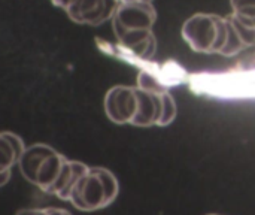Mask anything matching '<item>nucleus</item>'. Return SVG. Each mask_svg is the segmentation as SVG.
<instances>
[{
    "mask_svg": "<svg viewBox=\"0 0 255 215\" xmlns=\"http://www.w3.org/2000/svg\"><path fill=\"white\" fill-rule=\"evenodd\" d=\"M209 215H217V214H209Z\"/></svg>",
    "mask_w": 255,
    "mask_h": 215,
    "instance_id": "obj_19",
    "label": "nucleus"
},
{
    "mask_svg": "<svg viewBox=\"0 0 255 215\" xmlns=\"http://www.w3.org/2000/svg\"><path fill=\"white\" fill-rule=\"evenodd\" d=\"M120 1H126V0H120ZM142 1H152V0H142Z\"/></svg>",
    "mask_w": 255,
    "mask_h": 215,
    "instance_id": "obj_18",
    "label": "nucleus"
},
{
    "mask_svg": "<svg viewBox=\"0 0 255 215\" xmlns=\"http://www.w3.org/2000/svg\"><path fill=\"white\" fill-rule=\"evenodd\" d=\"M18 154L9 139L4 136V133H0V172L3 171H12L15 165H18Z\"/></svg>",
    "mask_w": 255,
    "mask_h": 215,
    "instance_id": "obj_10",
    "label": "nucleus"
},
{
    "mask_svg": "<svg viewBox=\"0 0 255 215\" xmlns=\"http://www.w3.org/2000/svg\"><path fill=\"white\" fill-rule=\"evenodd\" d=\"M120 43L130 49L133 54L143 60H151L155 54L157 40L152 30H134L127 31L121 37H118Z\"/></svg>",
    "mask_w": 255,
    "mask_h": 215,
    "instance_id": "obj_8",
    "label": "nucleus"
},
{
    "mask_svg": "<svg viewBox=\"0 0 255 215\" xmlns=\"http://www.w3.org/2000/svg\"><path fill=\"white\" fill-rule=\"evenodd\" d=\"M3 133H4V136L9 139V142L12 144V147L15 148V151H16L18 157H21V156H22V153H24V150H25L24 141H22L18 135L12 133V132H3Z\"/></svg>",
    "mask_w": 255,
    "mask_h": 215,
    "instance_id": "obj_13",
    "label": "nucleus"
},
{
    "mask_svg": "<svg viewBox=\"0 0 255 215\" xmlns=\"http://www.w3.org/2000/svg\"><path fill=\"white\" fill-rule=\"evenodd\" d=\"M155 19H157V12L151 1L126 0V1H120L112 16V27L118 39L127 31L152 30Z\"/></svg>",
    "mask_w": 255,
    "mask_h": 215,
    "instance_id": "obj_3",
    "label": "nucleus"
},
{
    "mask_svg": "<svg viewBox=\"0 0 255 215\" xmlns=\"http://www.w3.org/2000/svg\"><path fill=\"white\" fill-rule=\"evenodd\" d=\"M182 37L196 52H223L229 39V19L215 13H196L182 25Z\"/></svg>",
    "mask_w": 255,
    "mask_h": 215,
    "instance_id": "obj_2",
    "label": "nucleus"
},
{
    "mask_svg": "<svg viewBox=\"0 0 255 215\" xmlns=\"http://www.w3.org/2000/svg\"><path fill=\"white\" fill-rule=\"evenodd\" d=\"M16 215H49L48 210H21Z\"/></svg>",
    "mask_w": 255,
    "mask_h": 215,
    "instance_id": "obj_14",
    "label": "nucleus"
},
{
    "mask_svg": "<svg viewBox=\"0 0 255 215\" xmlns=\"http://www.w3.org/2000/svg\"><path fill=\"white\" fill-rule=\"evenodd\" d=\"M120 0H75L67 9V15L78 24L100 25L112 19Z\"/></svg>",
    "mask_w": 255,
    "mask_h": 215,
    "instance_id": "obj_5",
    "label": "nucleus"
},
{
    "mask_svg": "<svg viewBox=\"0 0 255 215\" xmlns=\"http://www.w3.org/2000/svg\"><path fill=\"white\" fill-rule=\"evenodd\" d=\"M75 0H52V3L55 4V6H58V7H63L64 10L73 3Z\"/></svg>",
    "mask_w": 255,
    "mask_h": 215,
    "instance_id": "obj_17",
    "label": "nucleus"
},
{
    "mask_svg": "<svg viewBox=\"0 0 255 215\" xmlns=\"http://www.w3.org/2000/svg\"><path fill=\"white\" fill-rule=\"evenodd\" d=\"M67 162V159L61 154H58L57 151L52 153L51 156H48L43 163L40 165L37 174H36V181L34 186L39 187L42 192L49 195V190L52 189V186L55 184L64 163Z\"/></svg>",
    "mask_w": 255,
    "mask_h": 215,
    "instance_id": "obj_9",
    "label": "nucleus"
},
{
    "mask_svg": "<svg viewBox=\"0 0 255 215\" xmlns=\"http://www.w3.org/2000/svg\"><path fill=\"white\" fill-rule=\"evenodd\" d=\"M88 169L90 168L87 165L81 163V162L67 160L64 163L55 184L49 190V195H54L61 201H70V196H72V192H73L75 186L88 172Z\"/></svg>",
    "mask_w": 255,
    "mask_h": 215,
    "instance_id": "obj_6",
    "label": "nucleus"
},
{
    "mask_svg": "<svg viewBox=\"0 0 255 215\" xmlns=\"http://www.w3.org/2000/svg\"><path fill=\"white\" fill-rule=\"evenodd\" d=\"M52 153H55V150L46 144H34L30 147H25L22 156L18 160V166H19V172L21 175L31 184H34L36 181V174L40 168V165L43 163V160L51 156Z\"/></svg>",
    "mask_w": 255,
    "mask_h": 215,
    "instance_id": "obj_7",
    "label": "nucleus"
},
{
    "mask_svg": "<svg viewBox=\"0 0 255 215\" xmlns=\"http://www.w3.org/2000/svg\"><path fill=\"white\" fill-rule=\"evenodd\" d=\"M10 175H12V172H10V171H3V172H0V187L6 186V184L9 183Z\"/></svg>",
    "mask_w": 255,
    "mask_h": 215,
    "instance_id": "obj_15",
    "label": "nucleus"
},
{
    "mask_svg": "<svg viewBox=\"0 0 255 215\" xmlns=\"http://www.w3.org/2000/svg\"><path fill=\"white\" fill-rule=\"evenodd\" d=\"M233 15L239 19L255 21V0H230Z\"/></svg>",
    "mask_w": 255,
    "mask_h": 215,
    "instance_id": "obj_12",
    "label": "nucleus"
},
{
    "mask_svg": "<svg viewBox=\"0 0 255 215\" xmlns=\"http://www.w3.org/2000/svg\"><path fill=\"white\" fill-rule=\"evenodd\" d=\"M120 192L118 180L105 168H90L75 186L70 204L84 213L103 210L114 204Z\"/></svg>",
    "mask_w": 255,
    "mask_h": 215,
    "instance_id": "obj_1",
    "label": "nucleus"
},
{
    "mask_svg": "<svg viewBox=\"0 0 255 215\" xmlns=\"http://www.w3.org/2000/svg\"><path fill=\"white\" fill-rule=\"evenodd\" d=\"M137 111V87L117 85L105 96V112L117 124L133 121Z\"/></svg>",
    "mask_w": 255,
    "mask_h": 215,
    "instance_id": "obj_4",
    "label": "nucleus"
},
{
    "mask_svg": "<svg viewBox=\"0 0 255 215\" xmlns=\"http://www.w3.org/2000/svg\"><path fill=\"white\" fill-rule=\"evenodd\" d=\"M227 19H229V39H227V43H226L221 54L232 57V55H236L238 52H241L244 48H247V45H245L244 39L241 37L239 30L236 28V25L230 19V16H227Z\"/></svg>",
    "mask_w": 255,
    "mask_h": 215,
    "instance_id": "obj_11",
    "label": "nucleus"
},
{
    "mask_svg": "<svg viewBox=\"0 0 255 215\" xmlns=\"http://www.w3.org/2000/svg\"><path fill=\"white\" fill-rule=\"evenodd\" d=\"M49 215H72L67 210H63V208H46Z\"/></svg>",
    "mask_w": 255,
    "mask_h": 215,
    "instance_id": "obj_16",
    "label": "nucleus"
}]
</instances>
